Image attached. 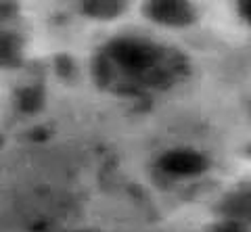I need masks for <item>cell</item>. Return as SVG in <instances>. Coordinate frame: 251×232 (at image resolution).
<instances>
[{"mask_svg": "<svg viewBox=\"0 0 251 232\" xmlns=\"http://www.w3.org/2000/svg\"><path fill=\"white\" fill-rule=\"evenodd\" d=\"M172 169H180V172H188V169H193L195 165V157H191V155H174L172 157Z\"/></svg>", "mask_w": 251, "mask_h": 232, "instance_id": "cell-1", "label": "cell"}, {"mask_svg": "<svg viewBox=\"0 0 251 232\" xmlns=\"http://www.w3.org/2000/svg\"><path fill=\"white\" fill-rule=\"evenodd\" d=\"M220 232H245V230H243V228L239 226V224H228V226H224Z\"/></svg>", "mask_w": 251, "mask_h": 232, "instance_id": "cell-2", "label": "cell"}]
</instances>
